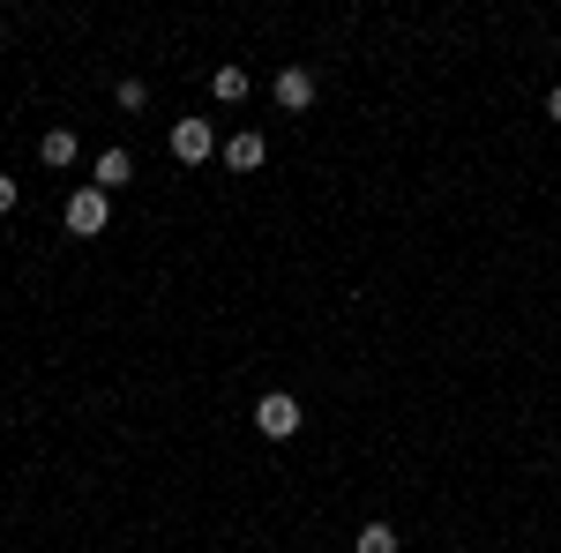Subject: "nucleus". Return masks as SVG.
<instances>
[{
	"mask_svg": "<svg viewBox=\"0 0 561 553\" xmlns=\"http://www.w3.org/2000/svg\"><path fill=\"white\" fill-rule=\"evenodd\" d=\"M255 426H262V441H293V434H300V404H293L285 389H270L255 404Z\"/></svg>",
	"mask_w": 561,
	"mask_h": 553,
	"instance_id": "2",
	"label": "nucleus"
},
{
	"mask_svg": "<svg viewBox=\"0 0 561 553\" xmlns=\"http://www.w3.org/2000/svg\"><path fill=\"white\" fill-rule=\"evenodd\" d=\"M15 210V180H8V172H0V217Z\"/></svg>",
	"mask_w": 561,
	"mask_h": 553,
	"instance_id": "11",
	"label": "nucleus"
},
{
	"mask_svg": "<svg viewBox=\"0 0 561 553\" xmlns=\"http://www.w3.org/2000/svg\"><path fill=\"white\" fill-rule=\"evenodd\" d=\"M277 105H285V113H307V105H314V68H300V60H293V68H277Z\"/></svg>",
	"mask_w": 561,
	"mask_h": 553,
	"instance_id": "4",
	"label": "nucleus"
},
{
	"mask_svg": "<svg viewBox=\"0 0 561 553\" xmlns=\"http://www.w3.org/2000/svg\"><path fill=\"white\" fill-rule=\"evenodd\" d=\"M210 97H217V105H240V97H248V68H217Z\"/></svg>",
	"mask_w": 561,
	"mask_h": 553,
	"instance_id": "8",
	"label": "nucleus"
},
{
	"mask_svg": "<svg viewBox=\"0 0 561 553\" xmlns=\"http://www.w3.org/2000/svg\"><path fill=\"white\" fill-rule=\"evenodd\" d=\"M113 97H121V113H142V97H150V90H142V83H135V76H128V83L113 90Z\"/></svg>",
	"mask_w": 561,
	"mask_h": 553,
	"instance_id": "10",
	"label": "nucleus"
},
{
	"mask_svg": "<svg viewBox=\"0 0 561 553\" xmlns=\"http://www.w3.org/2000/svg\"><path fill=\"white\" fill-rule=\"evenodd\" d=\"M128 180H135L128 150H98V165H90V187H98V195H113V187H128Z\"/></svg>",
	"mask_w": 561,
	"mask_h": 553,
	"instance_id": "5",
	"label": "nucleus"
},
{
	"mask_svg": "<svg viewBox=\"0 0 561 553\" xmlns=\"http://www.w3.org/2000/svg\"><path fill=\"white\" fill-rule=\"evenodd\" d=\"M60 217H68V232H76V240H98V232L113 224V195H98V187H76Z\"/></svg>",
	"mask_w": 561,
	"mask_h": 553,
	"instance_id": "1",
	"label": "nucleus"
},
{
	"mask_svg": "<svg viewBox=\"0 0 561 553\" xmlns=\"http://www.w3.org/2000/svg\"><path fill=\"white\" fill-rule=\"evenodd\" d=\"M547 120H561V83H554V90H547Z\"/></svg>",
	"mask_w": 561,
	"mask_h": 553,
	"instance_id": "12",
	"label": "nucleus"
},
{
	"mask_svg": "<svg viewBox=\"0 0 561 553\" xmlns=\"http://www.w3.org/2000/svg\"><path fill=\"white\" fill-rule=\"evenodd\" d=\"M352 553H397V531H389V523H359Z\"/></svg>",
	"mask_w": 561,
	"mask_h": 553,
	"instance_id": "9",
	"label": "nucleus"
},
{
	"mask_svg": "<svg viewBox=\"0 0 561 553\" xmlns=\"http://www.w3.org/2000/svg\"><path fill=\"white\" fill-rule=\"evenodd\" d=\"M173 158L180 165H210L217 158V128L210 120H173Z\"/></svg>",
	"mask_w": 561,
	"mask_h": 553,
	"instance_id": "3",
	"label": "nucleus"
},
{
	"mask_svg": "<svg viewBox=\"0 0 561 553\" xmlns=\"http://www.w3.org/2000/svg\"><path fill=\"white\" fill-rule=\"evenodd\" d=\"M262 158H270V142H262V128H240L232 142H225V165H232V172H255Z\"/></svg>",
	"mask_w": 561,
	"mask_h": 553,
	"instance_id": "6",
	"label": "nucleus"
},
{
	"mask_svg": "<svg viewBox=\"0 0 561 553\" xmlns=\"http://www.w3.org/2000/svg\"><path fill=\"white\" fill-rule=\"evenodd\" d=\"M38 158H45V165H76V128H45Z\"/></svg>",
	"mask_w": 561,
	"mask_h": 553,
	"instance_id": "7",
	"label": "nucleus"
}]
</instances>
